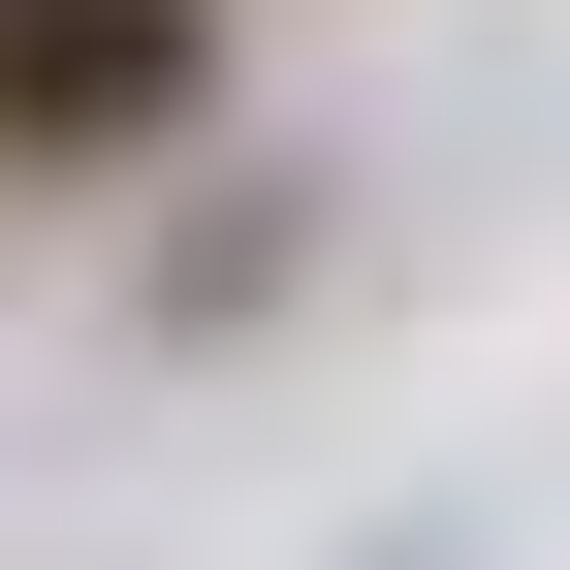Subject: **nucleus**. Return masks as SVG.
I'll return each instance as SVG.
<instances>
[{
  "mask_svg": "<svg viewBox=\"0 0 570 570\" xmlns=\"http://www.w3.org/2000/svg\"><path fill=\"white\" fill-rule=\"evenodd\" d=\"M223 96V0H0V159H159Z\"/></svg>",
  "mask_w": 570,
  "mask_h": 570,
  "instance_id": "1",
  "label": "nucleus"
}]
</instances>
